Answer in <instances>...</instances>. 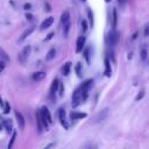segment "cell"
<instances>
[{"instance_id":"1","label":"cell","mask_w":149,"mask_h":149,"mask_svg":"<svg viewBox=\"0 0 149 149\" xmlns=\"http://www.w3.org/2000/svg\"><path fill=\"white\" fill-rule=\"evenodd\" d=\"M40 115H41V120H42L43 127L48 129L49 125L52 123V120H51V114H50V112H49L47 106H42V108L40 111Z\"/></svg>"},{"instance_id":"2","label":"cell","mask_w":149,"mask_h":149,"mask_svg":"<svg viewBox=\"0 0 149 149\" xmlns=\"http://www.w3.org/2000/svg\"><path fill=\"white\" fill-rule=\"evenodd\" d=\"M30 51H31V47H30V45H26V47L21 50V52H20L19 56H17V59H19V62H20L21 64H26V62H27V59H28V57H29V55H30Z\"/></svg>"},{"instance_id":"3","label":"cell","mask_w":149,"mask_h":149,"mask_svg":"<svg viewBox=\"0 0 149 149\" xmlns=\"http://www.w3.org/2000/svg\"><path fill=\"white\" fill-rule=\"evenodd\" d=\"M80 101H81V88L79 86L73 91V94H72V107H77L80 104Z\"/></svg>"},{"instance_id":"4","label":"cell","mask_w":149,"mask_h":149,"mask_svg":"<svg viewBox=\"0 0 149 149\" xmlns=\"http://www.w3.org/2000/svg\"><path fill=\"white\" fill-rule=\"evenodd\" d=\"M119 38H120V33H119L116 29H113V31L109 34V37H108L111 47H114V45L119 42Z\"/></svg>"},{"instance_id":"5","label":"cell","mask_w":149,"mask_h":149,"mask_svg":"<svg viewBox=\"0 0 149 149\" xmlns=\"http://www.w3.org/2000/svg\"><path fill=\"white\" fill-rule=\"evenodd\" d=\"M85 42H86V37L85 36H79L77 38V43H76V52H80L83 51L84 47H85Z\"/></svg>"},{"instance_id":"6","label":"cell","mask_w":149,"mask_h":149,"mask_svg":"<svg viewBox=\"0 0 149 149\" xmlns=\"http://www.w3.org/2000/svg\"><path fill=\"white\" fill-rule=\"evenodd\" d=\"M107 114H108V108L101 109V111L95 115V118L93 119V122H100V121H102V120L107 116Z\"/></svg>"},{"instance_id":"7","label":"cell","mask_w":149,"mask_h":149,"mask_svg":"<svg viewBox=\"0 0 149 149\" xmlns=\"http://www.w3.org/2000/svg\"><path fill=\"white\" fill-rule=\"evenodd\" d=\"M58 118H59V121H61L62 126H63L65 129H68V128H69V125H68V122H66V119H65V111H64L63 108H59V109H58Z\"/></svg>"},{"instance_id":"8","label":"cell","mask_w":149,"mask_h":149,"mask_svg":"<svg viewBox=\"0 0 149 149\" xmlns=\"http://www.w3.org/2000/svg\"><path fill=\"white\" fill-rule=\"evenodd\" d=\"M15 118H16V120H17V125H19L20 129L23 130V129H24V126H26V121H24L23 115H22L19 111H15Z\"/></svg>"},{"instance_id":"9","label":"cell","mask_w":149,"mask_h":149,"mask_svg":"<svg viewBox=\"0 0 149 149\" xmlns=\"http://www.w3.org/2000/svg\"><path fill=\"white\" fill-rule=\"evenodd\" d=\"M58 85H59V81H58V79L57 78H55L54 80H52V83H51V86H50V97H54L55 94H56V92H57V90H58Z\"/></svg>"},{"instance_id":"10","label":"cell","mask_w":149,"mask_h":149,"mask_svg":"<svg viewBox=\"0 0 149 149\" xmlns=\"http://www.w3.org/2000/svg\"><path fill=\"white\" fill-rule=\"evenodd\" d=\"M35 30V26H33V27H30V28H28V29H26L23 33H22V35L20 36V38H19V42H23L33 31Z\"/></svg>"},{"instance_id":"11","label":"cell","mask_w":149,"mask_h":149,"mask_svg":"<svg viewBox=\"0 0 149 149\" xmlns=\"http://www.w3.org/2000/svg\"><path fill=\"white\" fill-rule=\"evenodd\" d=\"M52 23H54V17H52V16H49V17H47V19L41 23V27H40V28H41L42 30H43V29H47V28H49Z\"/></svg>"},{"instance_id":"12","label":"cell","mask_w":149,"mask_h":149,"mask_svg":"<svg viewBox=\"0 0 149 149\" xmlns=\"http://www.w3.org/2000/svg\"><path fill=\"white\" fill-rule=\"evenodd\" d=\"M45 78V72L44 71H37L33 73V80L35 81H41Z\"/></svg>"},{"instance_id":"13","label":"cell","mask_w":149,"mask_h":149,"mask_svg":"<svg viewBox=\"0 0 149 149\" xmlns=\"http://www.w3.org/2000/svg\"><path fill=\"white\" fill-rule=\"evenodd\" d=\"M104 73L106 74V77H111V74H112V66H111L109 59L107 57L105 58V72Z\"/></svg>"},{"instance_id":"14","label":"cell","mask_w":149,"mask_h":149,"mask_svg":"<svg viewBox=\"0 0 149 149\" xmlns=\"http://www.w3.org/2000/svg\"><path fill=\"white\" fill-rule=\"evenodd\" d=\"M92 85H93V79H87L80 85V88H81V91H90Z\"/></svg>"},{"instance_id":"15","label":"cell","mask_w":149,"mask_h":149,"mask_svg":"<svg viewBox=\"0 0 149 149\" xmlns=\"http://www.w3.org/2000/svg\"><path fill=\"white\" fill-rule=\"evenodd\" d=\"M70 118H71V120L84 119V118H86V113H83V112H72L70 114Z\"/></svg>"},{"instance_id":"16","label":"cell","mask_w":149,"mask_h":149,"mask_svg":"<svg viewBox=\"0 0 149 149\" xmlns=\"http://www.w3.org/2000/svg\"><path fill=\"white\" fill-rule=\"evenodd\" d=\"M112 29H116V26H118V10L115 8H113V12H112Z\"/></svg>"},{"instance_id":"17","label":"cell","mask_w":149,"mask_h":149,"mask_svg":"<svg viewBox=\"0 0 149 149\" xmlns=\"http://www.w3.org/2000/svg\"><path fill=\"white\" fill-rule=\"evenodd\" d=\"M36 125H37V130L38 133L41 134L43 132V123H42V120H41V115H40V112H36Z\"/></svg>"},{"instance_id":"18","label":"cell","mask_w":149,"mask_h":149,"mask_svg":"<svg viewBox=\"0 0 149 149\" xmlns=\"http://www.w3.org/2000/svg\"><path fill=\"white\" fill-rule=\"evenodd\" d=\"M84 50V52H83V56H84V58H85V61H86V63L87 64H90V62H91V56H90V54H91V48L90 47H86L85 49H83Z\"/></svg>"},{"instance_id":"19","label":"cell","mask_w":149,"mask_h":149,"mask_svg":"<svg viewBox=\"0 0 149 149\" xmlns=\"http://www.w3.org/2000/svg\"><path fill=\"white\" fill-rule=\"evenodd\" d=\"M70 69H71V63H70V62H66V63L63 65V68H62V73H63L64 76H68V74L70 73Z\"/></svg>"},{"instance_id":"20","label":"cell","mask_w":149,"mask_h":149,"mask_svg":"<svg viewBox=\"0 0 149 149\" xmlns=\"http://www.w3.org/2000/svg\"><path fill=\"white\" fill-rule=\"evenodd\" d=\"M55 56H56V49H55V48H51V49L48 51V54H47V56H45V59H47V61H51V59L55 58Z\"/></svg>"},{"instance_id":"21","label":"cell","mask_w":149,"mask_h":149,"mask_svg":"<svg viewBox=\"0 0 149 149\" xmlns=\"http://www.w3.org/2000/svg\"><path fill=\"white\" fill-rule=\"evenodd\" d=\"M140 56H141V59H142L143 62H146V61H147V57H148V51H147V47H146V45H143V47H142L141 52H140Z\"/></svg>"},{"instance_id":"22","label":"cell","mask_w":149,"mask_h":149,"mask_svg":"<svg viewBox=\"0 0 149 149\" xmlns=\"http://www.w3.org/2000/svg\"><path fill=\"white\" fill-rule=\"evenodd\" d=\"M16 135H17V133H16L15 130H12V137H10L9 143H8V149H10V148L13 147V144H14V142H15V140H16Z\"/></svg>"},{"instance_id":"23","label":"cell","mask_w":149,"mask_h":149,"mask_svg":"<svg viewBox=\"0 0 149 149\" xmlns=\"http://www.w3.org/2000/svg\"><path fill=\"white\" fill-rule=\"evenodd\" d=\"M69 17H70V13H69L68 10L63 12V13H62V16H61V23L63 24L64 22H66V21L69 20Z\"/></svg>"},{"instance_id":"24","label":"cell","mask_w":149,"mask_h":149,"mask_svg":"<svg viewBox=\"0 0 149 149\" xmlns=\"http://www.w3.org/2000/svg\"><path fill=\"white\" fill-rule=\"evenodd\" d=\"M2 123H3V126H5V128H6V130H7V133L9 134L13 129H12V123L9 122V120H2Z\"/></svg>"},{"instance_id":"25","label":"cell","mask_w":149,"mask_h":149,"mask_svg":"<svg viewBox=\"0 0 149 149\" xmlns=\"http://www.w3.org/2000/svg\"><path fill=\"white\" fill-rule=\"evenodd\" d=\"M63 24H64V37H66L68 36V33H69V29H70V20H68Z\"/></svg>"},{"instance_id":"26","label":"cell","mask_w":149,"mask_h":149,"mask_svg":"<svg viewBox=\"0 0 149 149\" xmlns=\"http://www.w3.org/2000/svg\"><path fill=\"white\" fill-rule=\"evenodd\" d=\"M0 58L2 59V61H5V62H8L9 61V57H8V55L2 50V49H0Z\"/></svg>"},{"instance_id":"27","label":"cell","mask_w":149,"mask_h":149,"mask_svg":"<svg viewBox=\"0 0 149 149\" xmlns=\"http://www.w3.org/2000/svg\"><path fill=\"white\" fill-rule=\"evenodd\" d=\"M87 17H88V21H90V26L93 27V13L91 9L87 10Z\"/></svg>"},{"instance_id":"28","label":"cell","mask_w":149,"mask_h":149,"mask_svg":"<svg viewBox=\"0 0 149 149\" xmlns=\"http://www.w3.org/2000/svg\"><path fill=\"white\" fill-rule=\"evenodd\" d=\"M76 73L78 77H81V64L79 62L76 64Z\"/></svg>"},{"instance_id":"29","label":"cell","mask_w":149,"mask_h":149,"mask_svg":"<svg viewBox=\"0 0 149 149\" xmlns=\"http://www.w3.org/2000/svg\"><path fill=\"white\" fill-rule=\"evenodd\" d=\"M2 106H3V113H5V114H8V113H9V111H10V105H9V102H8V101H6Z\"/></svg>"},{"instance_id":"30","label":"cell","mask_w":149,"mask_h":149,"mask_svg":"<svg viewBox=\"0 0 149 149\" xmlns=\"http://www.w3.org/2000/svg\"><path fill=\"white\" fill-rule=\"evenodd\" d=\"M5 66H6V62L2 61V59H0V73L5 70Z\"/></svg>"},{"instance_id":"31","label":"cell","mask_w":149,"mask_h":149,"mask_svg":"<svg viewBox=\"0 0 149 149\" xmlns=\"http://www.w3.org/2000/svg\"><path fill=\"white\" fill-rule=\"evenodd\" d=\"M81 29H83V31L85 33L86 30H87V22L84 20V21H81Z\"/></svg>"},{"instance_id":"32","label":"cell","mask_w":149,"mask_h":149,"mask_svg":"<svg viewBox=\"0 0 149 149\" xmlns=\"http://www.w3.org/2000/svg\"><path fill=\"white\" fill-rule=\"evenodd\" d=\"M148 35H149V24L147 23V24L144 26V36L147 37Z\"/></svg>"},{"instance_id":"33","label":"cell","mask_w":149,"mask_h":149,"mask_svg":"<svg viewBox=\"0 0 149 149\" xmlns=\"http://www.w3.org/2000/svg\"><path fill=\"white\" fill-rule=\"evenodd\" d=\"M143 95H144V93H143V92H140V94H137V97L135 98V100H136V101H139L140 99H142V98H143Z\"/></svg>"},{"instance_id":"34","label":"cell","mask_w":149,"mask_h":149,"mask_svg":"<svg viewBox=\"0 0 149 149\" xmlns=\"http://www.w3.org/2000/svg\"><path fill=\"white\" fill-rule=\"evenodd\" d=\"M58 86H59V95L62 97V95H63V84H62V83H59V85H58Z\"/></svg>"},{"instance_id":"35","label":"cell","mask_w":149,"mask_h":149,"mask_svg":"<svg viewBox=\"0 0 149 149\" xmlns=\"http://www.w3.org/2000/svg\"><path fill=\"white\" fill-rule=\"evenodd\" d=\"M23 8H24L26 10H28V9L31 8V5H30V3H24V5H23Z\"/></svg>"},{"instance_id":"36","label":"cell","mask_w":149,"mask_h":149,"mask_svg":"<svg viewBox=\"0 0 149 149\" xmlns=\"http://www.w3.org/2000/svg\"><path fill=\"white\" fill-rule=\"evenodd\" d=\"M44 7H45V10H47V12H50V10H51V7H50V5H49L48 2H45Z\"/></svg>"},{"instance_id":"37","label":"cell","mask_w":149,"mask_h":149,"mask_svg":"<svg viewBox=\"0 0 149 149\" xmlns=\"http://www.w3.org/2000/svg\"><path fill=\"white\" fill-rule=\"evenodd\" d=\"M26 17H27L28 20H31V19H33V15H31L30 13H27V14H26Z\"/></svg>"},{"instance_id":"38","label":"cell","mask_w":149,"mask_h":149,"mask_svg":"<svg viewBox=\"0 0 149 149\" xmlns=\"http://www.w3.org/2000/svg\"><path fill=\"white\" fill-rule=\"evenodd\" d=\"M137 34H139L137 31H135V33H134V35L132 36V40H133V41H134V40H136V37H137Z\"/></svg>"},{"instance_id":"39","label":"cell","mask_w":149,"mask_h":149,"mask_svg":"<svg viewBox=\"0 0 149 149\" xmlns=\"http://www.w3.org/2000/svg\"><path fill=\"white\" fill-rule=\"evenodd\" d=\"M52 36H54V33H50V34H49V35H48V37H47V38H45V41H49V40H50V38H51V37H52Z\"/></svg>"},{"instance_id":"40","label":"cell","mask_w":149,"mask_h":149,"mask_svg":"<svg viewBox=\"0 0 149 149\" xmlns=\"http://www.w3.org/2000/svg\"><path fill=\"white\" fill-rule=\"evenodd\" d=\"M54 146H55V144H54V143H51V144H48V146H47V148H50V147H54Z\"/></svg>"},{"instance_id":"41","label":"cell","mask_w":149,"mask_h":149,"mask_svg":"<svg viewBox=\"0 0 149 149\" xmlns=\"http://www.w3.org/2000/svg\"><path fill=\"white\" fill-rule=\"evenodd\" d=\"M3 105V102H2V100H1V97H0V106H2Z\"/></svg>"},{"instance_id":"42","label":"cell","mask_w":149,"mask_h":149,"mask_svg":"<svg viewBox=\"0 0 149 149\" xmlns=\"http://www.w3.org/2000/svg\"><path fill=\"white\" fill-rule=\"evenodd\" d=\"M105 1H106V2H109V1H111V0H105Z\"/></svg>"},{"instance_id":"43","label":"cell","mask_w":149,"mask_h":149,"mask_svg":"<svg viewBox=\"0 0 149 149\" xmlns=\"http://www.w3.org/2000/svg\"><path fill=\"white\" fill-rule=\"evenodd\" d=\"M122 1H123V0H119V2H122Z\"/></svg>"},{"instance_id":"44","label":"cell","mask_w":149,"mask_h":149,"mask_svg":"<svg viewBox=\"0 0 149 149\" xmlns=\"http://www.w3.org/2000/svg\"><path fill=\"white\" fill-rule=\"evenodd\" d=\"M1 127H2V126H1V123H0V129H1Z\"/></svg>"},{"instance_id":"45","label":"cell","mask_w":149,"mask_h":149,"mask_svg":"<svg viewBox=\"0 0 149 149\" xmlns=\"http://www.w3.org/2000/svg\"><path fill=\"white\" fill-rule=\"evenodd\" d=\"M80 1H85V0H80Z\"/></svg>"}]
</instances>
